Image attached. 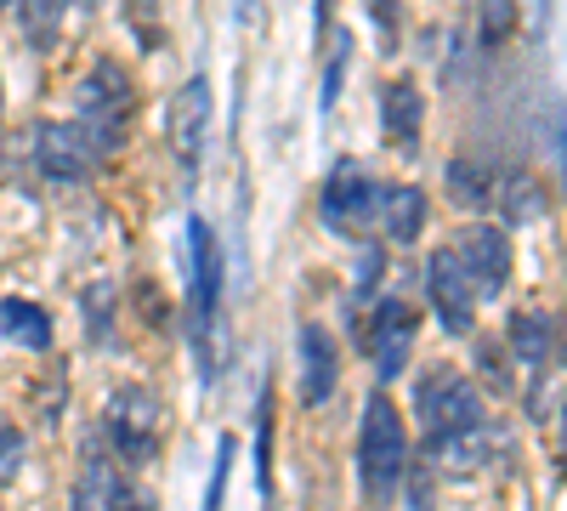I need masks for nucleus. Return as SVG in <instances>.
Segmentation results:
<instances>
[{
    "instance_id": "f257e3e1",
    "label": "nucleus",
    "mask_w": 567,
    "mask_h": 511,
    "mask_svg": "<svg viewBox=\"0 0 567 511\" xmlns=\"http://www.w3.org/2000/svg\"><path fill=\"white\" fill-rule=\"evenodd\" d=\"M216 336H221V245L205 216H187V341H194L199 376H216Z\"/></svg>"
},
{
    "instance_id": "f03ea898",
    "label": "nucleus",
    "mask_w": 567,
    "mask_h": 511,
    "mask_svg": "<svg viewBox=\"0 0 567 511\" xmlns=\"http://www.w3.org/2000/svg\"><path fill=\"white\" fill-rule=\"evenodd\" d=\"M403 467H409L403 409L386 392H369V403L358 415V489L369 494V505H392L398 500Z\"/></svg>"
},
{
    "instance_id": "7ed1b4c3",
    "label": "nucleus",
    "mask_w": 567,
    "mask_h": 511,
    "mask_svg": "<svg viewBox=\"0 0 567 511\" xmlns=\"http://www.w3.org/2000/svg\"><path fill=\"white\" fill-rule=\"evenodd\" d=\"M74 109H80V125L91 131V143H97V154L114 160L125 149V131H131V114H136L131 69L114 63V58H97L74 85Z\"/></svg>"
},
{
    "instance_id": "20e7f679",
    "label": "nucleus",
    "mask_w": 567,
    "mask_h": 511,
    "mask_svg": "<svg viewBox=\"0 0 567 511\" xmlns=\"http://www.w3.org/2000/svg\"><path fill=\"white\" fill-rule=\"evenodd\" d=\"M103 443L120 467H154L165 449V403L154 387H120L103 409Z\"/></svg>"
},
{
    "instance_id": "39448f33",
    "label": "nucleus",
    "mask_w": 567,
    "mask_h": 511,
    "mask_svg": "<svg viewBox=\"0 0 567 511\" xmlns=\"http://www.w3.org/2000/svg\"><path fill=\"white\" fill-rule=\"evenodd\" d=\"M414 421H420V438H449V432H465V427H483L488 421V392L465 376V369H425L420 387H414Z\"/></svg>"
},
{
    "instance_id": "423d86ee",
    "label": "nucleus",
    "mask_w": 567,
    "mask_h": 511,
    "mask_svg": "<svg viewBox=\"0 0 567 511\" xmlns=\"http://www.w3.org/2000/svg\"><path fill=\"white\" fill-rule=\"evenodd\" d=\"M449 256H454V267L465 273V285H471V296L477 302H494L505 285H511V234L499 222H471V227H460V234L449 239Z\"/></svg>"
},
{
    "instance_id": "0eeeda50",
    "label": "nucleus",
    "mask_w": 567,
    "mask_h": 511,
    "mask_svg": "<svg viewBox=\"0 0 567 511\" xmlns=\"http://www.w3.org/2000/svg\"><path fill=\"white\" fill-rule=\"evenodd\" d=\"M374 182L363 171V160H336V171L323 176V188H318V216L329 234H347V239H363V227H374Z\"/></svg>"
},
{
    "instance_id": "6e6552de",
    "label": "nucleus",
    "mask_w": 567,
    "mask_h": 511,
    "mask_svg": "<svg viewBox=\"0 0 567 511\" xmlns=\"http://www.w3.org/2000/svg\"><path fill=\"white\" fill-rule=\"evenodd\" d=\"M109 160L97 154V143H91V131L80 120H40L34 125V171L45 182H91Z\"/></svg>"
},
{
    "instance_id": "1a4fd4ad",
    "label": "nucleus",
    "mask_w": 567,
    "mask_h": 511,
    "mask_svg": "<svg viewBox=\"0 0 567 511\" xmlns=\"http://www.w3.org/2000/svg\"><path fill=\"white\" fill-rule=\"evenodd\" d=\"M414 336H420V313L409 307V296H381L358 341H363V352H369V364H374V376L398 381L403 369H409Z\"/></svg>"
},
{
    "instance_id": "9d476101",
    "label": "nucleus",
    "mask_w": 567,
    "mask_h": 511,
    "mask_svg": "<svg viewBox=\"0 0 567 511\" xmlns=\"http://www.w3.org/2000/svg\"><path fill=\"white\" fill-rule=\"evenodd\" d=\"M210 103H216V91H210L205 74L187 80V85L176 91V103H171V149H176V165H182V182H187V188L199 182V165H205Z\"/></svg>"
},
{
    "instance_id": "9b49d317",
    "label": "nucleus",
    "mask_w": 567,
    "mask_h": 511,
    "mask_svg": "<svg viewBox=\"0 0 567 511\" xmlns=\"http://www.w3.org/2000/svg\"><path fill=\"white\" fill-rule=\"evenodd\" d=\"M425 302H432V313H437V324L449 336H477V307L483 302L471 296V285H465V273L454 267L449 245L425 256Z\"/></svg>"
},
{
    "instance_id": "f8f14e48",
    "label": "nucleus",
    "mask_w": 567,
    "mask_h": 511,
    "mask_svg": "<svg viewBox=\"0 0 567 511\" xmlns=\"http://www.w3.org/2000/svg\"><path fill=\"white\" fill-rule=\"evenodd\" d=\"M494 460H499V427L494 421L449 432V438H425V467L437 478H483Z\"/></svg>"
},
{
    "instance_id": "ddd939ff",
    "label": "nucleus",
    "mask_w": 567,
    "mask_h": 511,
    "mask_svg": "<svg viewBox=\"0 0 567 511\" xmlns=\"http://www.w3.org/2000/svg\"><path fill=\"white\" fill-rule=\"evenodd\" d=\"M505 352L523 358L534 376L539 369H556V358H561V318L545 313V307H516L505 318Z\"/></svg>"
},
{
    "instance_id": "4468645a",
    "label": "nucleus",
    "mask_w": 567,
    "mask_h": 511,
    "mask_svg": "<svg viewBox=\"0 0 567 511\" xmlns=\"http://www.w3.org/2000/svg\"><path fill=\"white\" fill-rule=\"evenodd\" d=\"M420 131H425V91L398 74L381 85V136L398 149V154H414L420 149Z\"/></svg>"
},
{
    "instance_id": "2eb2a0df",
    "label": "nucleus",
    "mask_w": 567,
    "mask_h": 511,
    "mask_svg": "<svg viewBox=\"0 0 567 511\" xmlns=\"http://www.w3.org/2000/svg\"><path fill=\"white\" fill-rule=\"evenodd\" d=\"M341 387V347L323 324H301V403L318 409Z\"/></svg>"
},
{
    "instance_id": "dca6fc26",
    "label": "nucleus",
    "mask_w": 567,
    "mask_h": 511,
    "mask_svg": "<svg viewBox=\"0 0 567 511\" xmlns=\"http://www.w3.org/2000/svg\"><path fill=\"white\" fill-rule=\"evenodd\" d=\"M374 227H381L392 245H414L425 234V194L414 182H381V188H374Z\"/></svg>"
},
{
    "instance_id": "f3484780",
    "label": "nucleus",
    "mask_w": 567,
    "mask_h": 511,
    "mask_svg": "<svg viewBox=\"0 0 567 511\" xmlns=\"http://www.w3.org/2000/svg\"><path fill=\"white\" fill-rule=\"evenodd\" d=\"M125 494V472H120V460L103 454V449H85V467L69 489V511H114Z\"/></svg>"
},
{
    "instance_id": "a211bd4d",
    "label": "nucleus",
    "mask_w": 567,
    "mask_h": 511,
    "mask_svg": "<svg viewBox=\"0 0 567 511\" xmlns=\"http://www.w3.org/2000/svg\"><path fill=\"white\" fill-rule=\"evenodd\" d=\"M443 188L460 211H494V188H499V165L488 154H454L443 171Z\"/></svg>"
},
{
    "instance_id": "6ab92c4d",
    "label": "nucleus",
    "mask_w": 567,
    "mask_h": 511,
    "mask_svg": "<svg viewBox=\"0 0 567 511\" xmlns=\"http://www.w3.org/2000/svg\"><path fill=\"white\" fill-rule=\"evenodd\" d=\"M494 211L505 227H528L550 216V188L534 171H499V188H494Z\"/></svg>"
},
{
    "instance_id": "aec40b11",
    "label": "nucleus",
    "mask_w": 567,
    "mask_h": 511,
    "mask_svg": "<svg viewBox=\"0 0 567 511\" xmlns=\"http://www.w3.org/2000/svg\"><path fill=\"white\" fill-rule=\"evenodd\" d=\"M0 341H12L23 352H52V341H58L52 313L23 302V296H7V302H0Z\"/></svg>"
},
{
    "instance_id": "412c9836",
    "label": "nucleus",
    "mask_w": 567,
    "mask_h": 511,
    "mask_svg": "<svg viewBox=\"0 0 567 511\" xmlns=\"http://www.w3.org/2000/svg\"><path fill=\"white\" fill-rule=\"evenodd\" d=\"M114 285H85V296H80V318H85V341L91 347H103V352H114L120 347V324H114Z\"/></svg>"
},
{
    "instance_id": "4be33fe9",
    "label": "nucleus",
    "mask_w": 567,
    "mask_h": 511,
    "mask_svg": "<svg viewBox=\"0 0 567 511\" xmlns=\"http://www.w3.org/2000/svg\"><path fill=\"white\" fill-rule=\"evenodd\" d=\"M63 12H69V0H18V23H23V40L34 52H45V45L58 40Z\"/></svg>"
},
{
    "instance_id": "5701e85b",
    "label": "nucleus",
    "mask_w": 567,
    "mask_h": 511,
    "mask_svg": "<svg viewBox=\"0 0 567 511\" xmlns=\"http://www.w3.org/2000/svg\"><path fill=\"white\" fill-rule=\"evenodd\" d=\"M347 63H352V34H347V29H336V34H329V58H323V91H318V109H323V114L341 103Z\"/></svg>"
},
{
    "instance_id": "b1692460",
    "label": "nucleus",
    "mask_w": 567,
    "mask_h": 511,
    "mask_svg": "<svg viewBox=\"0 0 567 511\" xmlns=\"http://www.w3.org/2000/svg\"><path fill=\"white\" fill-rule=\"evenodd\" d=\"M477 369H483V387L499 392V398H516V381H511V352L494 347L488 336H477Z\"/></svg>"
},
{
    "instance_id": "393cba45",
    "label": "nucleus",
    "mask_w": 567,
    "mask_h": 511,
    "mask_svg": "<svg viewBox=\"0 0 567 511\" xmlns=\"http://www.w3.org/2000/svg\"><path fill=\"white\" fill-rule=\"evenodd\" d=\"M256 483H261V500H272V398L267 392L256 403Z\"/></svg>"
},
{
    "instance_id": "a878e982",
    "label": "nucleus",
    "mask_w": 567,
    "mask_h": 511,
    "mask_svg": "<svg viewBox=\"0 0 567 511\" xmlns=\"http://www.w3.org/2000/svg\"><path fill=\"white\" fill-rule=\"evenodd\" d=\"M403 500H409V511H432L437 505V472L432 467H425V460H409V467H403Z\"/></svg>"
},
{
    "instance_id": "bb28decb",
    "label": "nucleus",
    "mask_w": 567,
    "mask_h": 511,
    "mask_svg": "<svg viewBox=\"0 0 567 511\" xmlns=\"http://www.w3.org/2000/svg\"><path fill=\"white\" fill-rule=\"evenodd\" d=\"M511 23H516L511 0H483V7H477V45H483V52H494V45L511 34Z\"/></svg>"
},
{
    "instance_id": "cd10ccee",
    "label": "nucleus",
    "mask_w": 567,
    "mask_h": 511,
    "mask_svg": "<svg viewBox=\"0 0 567 511\" xmlns=\"http://www.w3.org/2000/svg\"><path fill=\"white\" fill-rule=\"evenodd\" d=\"M233 454H239V443H233V432L216 443V460H210V483H205V511H221L227 500V478H233Z\"/></svg>"
},
{
    "instance_id": "c85d7f7f",
    "label": "nucleus",
    "mask_w": 567,
    "mask_h": 511,
    "mask_svg": "<svg viewBox=\"0 0 567 511\" xmlns=\"http://www.w3.org/2000/svg\"><path fill=\"white\" fill-rule=\"evenodd\" d=\"M18 467H23V432L0 415V483L18 478Z\"/></svg>"
},
{
    "instance_id": "c756f323",
    "label": "nucleus",
    "mask_w": 567,
    "mask_h": 511,
    "mask_svg": "<svg viewBox=\"0 0 567 511\" xmlns=\"http://www.w3.org/2000/svg\"><path fill=\"white\" fill-rule=\"evenodd\" d=\"M381 267H386V251L363 245V256H358V296H381Z\"/></svg>"
},
{
    "instance_id": "7c9ffc66",
    "label": "nucleus",
    "mask_w": 567,
    "mask_h": 511,
    "mask_svg": "<svg viewBox=\"0 0 567 511\" xmlns=\"http://www.w3.org/2000/svg\"><path fill=\"white\" fill-rule=\"evenodd\" d=\"M511 12L523 18L528 34H545L550 29V0H511Z\"/></svg>"
},
{
    "instance_id": "2f4dec72",
    "label": "nucleus",
    "mask_w": 567,
    "mask_h": 511,
    "mask_svg": "<svg viewBox=\"0 0 567 511\" xmlns=\"http://www.w3.org/2000/svg\"><path fill=\"white\" fill-rule=\"evenodd\" d=\"M374 29H381V45L392 52L398 45V0H374Z\"/></svg>"
},
{
    "instance_id": "473e14b6",
    "label": "nucleus",
    "mask_w": 567,
    "mask_h": 511,
    "mask_svg": "<svg viewBox=\"0 0 567 511\" xmlns=\"http://www.w3.org/2000/svg\"><path fill=\"white\" fill-rule=\"evenodd\" d=\"M329 18H336V0H312V34H329Z\"/></svg>"
},
{
    "instance_id": "72a5a7b5",
    "label": "nucleus",
    "mask_w": 567,
    "mask_h": 511,
    "mask_svg": "<svg viewBox=\"0 0 567 511\" xmlns=\"http://www.w3.org/2000/svg\"><path fill=\"white\" fill-rule=\"evenodd\" d=\"M114 511H154V500H148V494H131V489H125Z\"/></svg>"
},
{
    "instance_id": "f704fd0d",
    "label": "nucleus",
    "mask_w": 567,
    "mask_h": 511,
    "mask_svg": "<svg viewBox=\"0 0 567 511\" xmlns=\"http://www.w3.org/2000/svg\"><path fill=\"white\" fill-rule=\"evenodd\" d=\"M0 120H7V85H0Z\"/></svg>"
},
{
    "instance_id": "c9c22d12",
    "label": "nucleus",
    "mask_w": 567,
    "mask_h": 511,
    "mask_svg": "<svg viewBox=\"0 0 567 511\" xmlns=\"http://www.w3.org/2000/svg\"><path fill=\"white\" fill-rule=\"evenodd\" d=\"M0 511H7V505H0Z\"/></svg>"
}]
</instances>
